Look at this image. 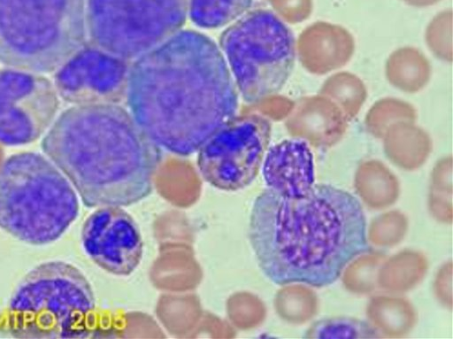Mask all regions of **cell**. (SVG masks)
<instances>
[{
	"instance_id": "1",
	"label": "cell",
	"mask_w": 453,
	"mask_h": 339,
	"mask_svg": "<svg viewBox=\"0 0 453 339\" xmlns=\"http://www.w3.org/2000/svg\"><path fill=\"white\" fill-rule=\"evenodd\" d=\"M239 93L219 47L180 30L130 63L126 102L160 149L189 156L236 115Z\"/></svg>"
},
{
	"instance_id": "2",
	"label": "cell",
	"mask_w": 453,
	"mask_h": 339,
	"mask_svg": "<svg viewBox=\"0 0 453 339\" xmlns=\"http://www.w3.org/2000/svg\"><path fill=\"white\" fill-rule=\"evenodd\" d=\"M366 229L357 198L319 183L299 196L265 189L253 203L248 235L258 266L271 281L322 288L370 250Z\"/></svg>"
},
{
	"instance_id": "3",
	"label": "cell",
	"mask_w": 453,
	"mask_h": 339,
	"mask_svg": "<svg viewBox=\"0 0 453 339\" xmlns=\"http://www.w3.org/2000/svg\"><path fill=\"white\" fill-rule=\"evenodd\" d=\"M41 147L90 208L128 206L147 197L161 160V149L120 104L65 110Z\"/></svg>"
},
{
	"instance_id": "4",
	"label": "cell",
	"mask_w": 453,
	"mask_h": 339,
	"mask_svg": "<svg viewBox=\"0 0 453 339\" xmlns=\"http://www.w3.org/2000/svg\"><path fill=\"white\" fill-rule=\"evenodd\" d=\"M79 209L69 180L42 154L16 153L0 166V227L16 239L32 245L53 243Z\"/></svg>"
},
{
	"instance_id": "5",
	"label": "cell",
	"mask_w": 453,
	"mask_h": 339,
	"mask_svg": "<svg viewBox=\"0 0 453 339\" xmlns=\"http://www.w3.org/2000/svg\"><path fill=\"white\" fill-rule=\"evenodd\" d=\"M95 310V294L83 273L65 261H46L31 269L13 290L8 327L17 338H85Z\"/></svg>"
},
{
	"instance_id": "6",
	"label": "cell",
	"mask_w": 453,
	"mask_h": 339,
	"mask_svg": "<svg viewBox=\"0 0 453 339\" xmlns=\"http://www.w3.org/2000/svg\"><path fill=\"white\" fill-rule=\"evenodd\" d=\"M86 0H0V63L56 71L87 42Z\"/></svg>"
},
{
	"instance_id": "7",
	"label": "cell",
	"mask_w": 453,
	"mask_h": 339,
	"mask_svg": "<svg viewBox=\"0 0 453 339\" xmlns=\"http://www.w3.org/2000/svg\"><path fill=\"white\" fill-rule=\"evenodd\" d=\"M219 49L239 95L249 104L278 94L296 58L293 32L265 9L247 12L234 20L221 33Z\"/></svg>"
},
{
	"instance_id": "8",
	"label": "cell",
	"mask_w": 453,
	"mask_h": 339,
	"mask_svg": "<svg viewBox=\"0 0 453 339\" xmlns=\"http://www.w3.org/2000/svg\"><path fill=\"white\" fill-rule=\"evenodd\" d=\"M188 0H86L88 42L132 62L181 30Z\"/></svg>"
},
{
	"instance_id": "9",
	"label": "cell",
	"mask_w": 453,
	"mask_h": 339,
	"mask_svg": "<svg viewBox=\"0 0 453 339\" xmlns=\"http://www.w3.org/2000/svg\"><path fill=\"white\" fill-rule=\"evenodd\" d=\"M271 135V120L260 113L235 115L197 150L202 178L226 191L249 186L262 167Z\"/></svg>"
},
{
	"instance_id": "10",
	"label": "cell",
	"mask_w": 453,
	"mask_h": 339,
	"mask_svg": "<svg viewBox=\"0 0 453 339\" xmlns=\"http://www.w3.org/2000/svg\"><path fill=\"white\" fill-rule=\"evenodd\" d=\"M58 96L43 75L0 68V143L20 146L38 140L55 120Z\"/></svg>"
},
{
	"instance_id": "11",
	"label": "cell",
	"mask_w": 453,
	"mask_h": 339,
	"mask_svg": "<svg viewBox=\"0 0 453 339\" xmlns=\"http://www.w3.org/2000/svg\"><path fill=\"white\" fill-rule=\"evenodd\" d=\"M129 61L87 42L54 74V87L65 102L119 104L126 100Z\"/></svg>"
},
{
	"instance_id": "12",
	"label": "cell",
	"mask_w": 453,
	"mask_h": 339,
	"mask_svg": "<svg viewBox=\"0 0 453 339\" xmlns=\"http://www.w3.org/2000/svg\"><path fill=\"white\" fill-rule=\"evenodd\" d=\"M81 237L90 259L111 274L127 276L142 260L139 227L121 206L98 207L84 221Z\"/></svg>"
},
{
	"instance_id": "13",
	"label": "cell",
	"mask_w": 453,
	"mask_h": 339,
	"mask_svg": "<svg viewBox=\"0 0 453 339\" xmlns=\"http://www.w3.org/2000/svg\"><path fill=\"white\" fill-rule=\"evenodd\" d=\"M349 122L331 99L319 93L294 102L285 127L291 137L314 148L327 150L342 139Z\"/></svg>"
},
{
	"instance_id": "14",
	"label": "cell",
	"mask_w": 453,
	"mask_h": 339,
	"mask_svg": "<svg viewBox=\"0 0 453 339\" xmlns=\"http://www.w3.org/2000/svg\"><path fill=\"white\" fill-rule=\"evenodd\" d=\"M262 172L267 188L288 196L306 194L315 184L310 145L293 138L272 146L265 156Z\"/></svg>"
},
{
	"instance_id": "15",
	"label": "cell",
	"mask_w": 453,
	"mask_h": 339,
	"mask_svg": "<svg viewBox=\"0 0 453 339\" xmlns=\"http://www.w3.org/2000/svg\"><path fill=\"white\" fill-rule=\"evenodd\" d=\"M296 57L309 73L324 75L346 65L355 52V39L345 27L318 21L296 41Z\"/></svg>"
},
{
	"instance_id": "16",
	"label": "cell",
	"mask_w": 453,
	"mask_h": 339,
	"mask_svg": "<svg viewBox=\"0 0 453 339\" xmlns=\"http://www.w3.org/2000/svg\"><path fill=\"white\" fill-rule=\"evenodd\" d=\"M381 140L388 159L405 171L420 168L433 150L431 136L416 121L394 124L386 131Z\"/></svg>"
},
{
	"instance_id": "17",
	"label": "cell",
	"mask_w": 453,
	"mask_h": 339,
	"mask_svg": "<svg viewBox=\"0 0 453 339\" xmlns=\"http://www.w3.org/2000/svg\"><path fill=\"white\" fill-rule=\"evenodd\" d=\"M354 188L363 203L372 210L390 207L400 195L397 177L378 159H367L358 165Z\"/></svg>"
},
{
	"instance_id": "18",
	"label": "cell",
	"mask_w": 453,
	"mask_h": 339,
	"mask_svg": "<svg viewBox=\"0 0 453 339\" xmlns=\"http://www.w3.org/2000/svg\"><path fill=\"white\" fill-rule=\"evenodd\" d=\"M365 314L367 321L382 337L405 336L417 323V312L412 304L394 294L372 297L366 305Z\"/></svg>"
},
{
	"instance_id": "19",
	"label": "cell",
	"mask_w": 453,
	"mask_h": 339,
	"mask_svg": "<svg viewBox=\"0 0 453 339\" xmlns=\"http://www.w3.org/2000/svg\"><path fill=\"white\" fill-rule=\"evenodd\" d=\"M428 261L421 251L406 249L386 258L378 274V288L399 295L416 288L426 277Z\"/></svg>"
},
{
	"instance_id": "20",
	"label": "cell",
	"mask_w": 453,
	"mask_h": 339,
	"mask_svg": "<svg viewBox=\"0 0 453 339\" xmlns=\"http://www.w3.org/2000/svg\"><path fill=\"white\" fill-rule=\"evenodd\" d=\"M432 68L427 58L417 48L404 46L395 50L385 64L388 81L405 93H417L429 82Z\"/></svg>"
},
{
	"instance_id": "21",
	"label": "cell",
	"mask_w": 453,
	"mask_h": 339,
	"mask_svg": "<svg viewBox=\"0 0 453 339\" xmlns=\"http://www.w3.org/2000/svg\"><path fill=\"white\" fill-rule=\"evenodd\" d=\"M311 286L294 282L282 285L275 296L278 315L291 325H303L313 319L319 311V297Z\"/></svg>"
},
{
	"instance_id": "22",
	"label": "cell",
	"mask_w": 453,
	"mask_h": 339,
	"mask_svg": "<svg viewBox=\"0 0 453 339\" xmlns=\"http://www.w3.org/2000/svg\"><path fill=\"white\" fill-rule=\"evenodd\" d=\"M319 94L331 99L351 121L363 107L367 89L357 75L349 72H337L323 82Z\"/></svg>"
},
{
	"instance_id": "23",
	"label": "cell",
	"mask_w": 453,
	"mask_h": 339,
	"mask_svg": "<svg viewBox=\"0 0 453 339\" xmlns=\"http://www.w3.org/2000/svg\"><path fill=\"white\" fill-rule=\"evenodd\" d=\"M255 0H188V14L203 28H219L242 16Z\"/></svg>"
},
{
	"instance_id": "24",
	"label": "cell",
	"mask_w": 453,
	"mask_h": 339,
	"mask_svg": "<svg viewBox=\"0 0 453 339\" xmlns=\"http://www.w3.org/2000/svg\"><path fill=\"white\" fill-rule=\"evenodd\" d=\"M386 255L368 250L351 259L342 272L344 288L356 295H369L378 289V274Z\"/></svg>"
},
{
	"instance_id": "25",
	"label": "cell",
	"mask_w": 453,
	"mask_h": 339,
	"mask_svg": "<svg viewBox=\"0 0 453 339\" xmlns=\"http://www.w3.org/2000/svg\"><path fill=\"white\" fill-rule=\"evenodd\" d=\"M452 163L450 155L441 158L430 177L428 210L435 220L444 224H451L453 219Z\"/></svg>"
},
{
	"instance_id": "26",
	"label": "cell",
	"mask_w": 453,
	"mask_h": 339,
	"mask_svg": "<svg viewBox=\"0 0 453 339\" xmlns=\"http://www.w3.org/2000/svg\"><path fill=\"white\" fill-rule=\"evenodd\" d=\"M305 339H368L381 338V335L366 320L337 316L316 320L307 328Z\"/></svg>"
},
{
	"instance_id": "27",
	"label": "cell",
	"mask_w": 453,
	"mask_h": 339,
	"mask_svg": "<svg viewBox=\"0 0 453 339\" xmlns=\"http://www.w3.org/2000/svg\"><path fill=\"white\" fill-rule=\"evenodd\" d=\"M414 106L395 97H383L376 101L365 117L366 131L376 139H382L386 131L401 121H416Z\"/></svg>"
},
{
	"instance_id": "28",
	"label": "cell",
	"mask_w": 453,
	"mask_h": 339,
	"mask_svg": "<svg viewBox=\"0 0 453 339\" xmlns=\"http://www.w3.org/2000/svg\"><path fill=\"white\" fill-rule=\"evenodd\" d=\"M409 221L404 213L392 210L374 218L366 229L368 243L379 248H391L405 237Z\"/></svg>"
},
{
	"instance_id": "29",
	"label": "cell",
	"mask_w": 453,
	"mask_h": 339,
	"mask_svg": "<svg viewBox=\"0 0 453 339\" xmlns=\"http://www.w3.org/2000/svg\"><path fill=\"white\" fill-rule=\"evenodd\" d=\"M425 40L428 49L437 58L448 63L452 62L451 11L439 13L430 21L426 29Z\"/></svg>"
},
{
	"instance_id": "30",
	"label": "cell",
	"mask_w": 453,
	"mask_h": 339,
	"mask_svg": "<svg viewBox=\"0 0 453 339\" xmlns=\"http://www.w3.org/2000/svg\"><path fill=\"white\" fill-rule=\"evenodd\" d=\"M433 291L437 301L445 308H452V262H445L437 271Z\"/></svg>"
},
{
	"instance_id": "31",
	"label": "cell",
	"mask_w": 453,
	"mask_h": 339,
	"mask_svg": "<svg viewBox=\"0 0 453 339\" xmlns=\"http://www.w3.org/2000/svg\"><path fill=\"white\" fill-rule=\"evenodd\" d=\"M403 1L411 5H413V6L424 7V6L432 5L440 0H403Z\"/></svg>"
}]
</instances>
